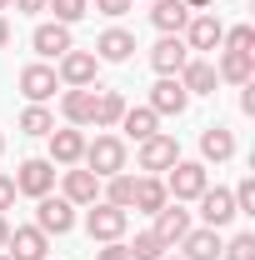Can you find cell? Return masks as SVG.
Masks as SVG:
<instances>
[{"instance_id": "e575fe53", "label": "cell", "mask_w": 255, "mask_h": 260, "mask_svg": "<svg viewBox=\"0 0 255 260\" xmlns=\"http://www.w3.org/2000/svg\"><path fill=\"white\" fill-rule=\"evenodd\" d=\"M95 260H130V250L120 245V240H105V245L95 250Z\"/></svg>"}, {"instance_id": "f1b7e54d", "label": "cell", "mask_w": 255, "mask_h": 260, "mask_svg": "<svg viewBox=\"0 0 255 260\" xmlns=\"http://www.w3.org/2000/svg\"><path fill=\"white\" fill-rule=\"evenodd\" d=\"M125 250H130V260H160L165 250H170V245H160V235H155V230H140V235L130 240Z\"/></svg>"}, {"instance_id": "6da1fadb", "label": "cell", "mask_w": 255, "mask_h": 260, "mask_svg": "<svg viewBox=\"0 0 255 260\" xmlns=\"http://www.w3.org/2000/svg\"><path fill=\"white\" fill-rule=\"evenodd\" d=\"M80 160L90 165V175L110 180V175H120V170H125V140H115V135H95V145H85V155H80Z\"/></svg>"}, {"instance_id": "74e56055", "label": "cell", "mask_w": 255, "mask_h": 260, "mask_svg": "<svg viewBox=\"0 0 255 260\" xmlns=\"http://www.w3.org/2000/svg\"><path fill=\"white\" fill-rule=\"evenodd\" d=\"M240 110H245V115H255V80L245 85V95H240Z\"/></svg>"}, {"instance_id": "3957f363", "label": "cell", "mask_w": 255, "mask_h": 260, "mask_svg": "<svg viewBox=\"0 0 255 260\" xmlns=\"http://www.w3.org/2000/svg\"><path fill=\"white\" fill-rule=\"evenodd\" d=\"M35 230H40V235H65V230H75V205H70L65 195H40V205H35Z\"/></svg>"}, {"instance_id": "4dcf8cb0", "label": "cell", "mask_w": 255, "mask_h": 260, "mask_svg": "<svg viewBox=\"0 0 255 260\" xmlns=\"http://www.w3.org/2000/svg\"><path fill=\"white\" fill-rule=\"evenodd\" d=\"M225 50H245V55H255V25H235V30L220 35Z\"/></svg>"}, {"instance_id": "cb8c5ba5", "label": "cell", "mask_w": 255, "mask_h": 260, "mask_svg": "<svg viewBox=\"0 0 255 260\" xmlns=\"http://www.w3.org/2000/svg\"><path fill=\"white\" fill-rule=\"evenodd\" d=\"M130 50H135V35L120 30V25H115V30H105V35L95 40V60H115V65H120V60H130Z\"/></svg>"}, {"instance_id": "1f68e13d", "label": "cell", "mask_w": 255, "mask_h": 260, "mask_svg": "<svg viewBox=\"0 0 255 260\" xmlns=\"http://www.w3.org/2000/svg\"><path fill=\"white\" fill-rule=\"evenodd\" d=\"M45 10H55V20H60V25H75V20L90 10V0H50Z\"/></svg>"}, {"instance_id": "f6af8a7d", "label": "cell", "mask_w": 255, "mask_h": 260, "mask_svg": "<svg viewBox=\"0 0 255 260\" xmlns=\"http://www.w3.org/2000/svg\"><path fill=\"white\" fill-rule=\"evenodd\" d=\"M0 150H5V135H0Z\"/></svg>"}, {"instance_id": "9a60e30c", "label": "cell", "mask_w": 255, "mask_h": 260, "mask_svg": "<svg viewBox=\"0 0 255 260\" xmlns=\"http://www.w3.org/2000/svg\"><path fill=\"white\" fill-rule=\"evenodd\" d=\"M200 215H205V225L210 230H220V225H230L235 220V195L230 190H200Z\"/></svg>"}, {"instance_id": "5bb4252c", "label": "cell", "mask_w": 255, "mask_h": 260, "mask_svg": "<svg viewBox=\"0 0 255 260\" xmlns=\"http://www.w3.org/2000/svg\"><path fill=\"white\" fill-rule=\"evenodd\" d=\"M80 155H85V135H80V125L50 130V165H75Z\"/></svg>"}, {"instance_id": "ba28073f", "label": "cell", "mask_w": 255, "mask_h": 260, "mask_svg": "<svg viewBox=\"0 0 255 260\" xmlns=\"http://www.w3.org/2000/svg\"><path fill=\"white\" fill-rule=\"evenodd\" d=\"M30 45H35V55H45V60H60L65 50H75V40H70V25H60V20H50V25H35Z\"/></svg>"}, {"instance_id": "e0dca14e", "label": "cell", "mask_w": 255, "mask_h": 260, "mask_svg": "<svg viewBox=\"0 0 255 260\" xmlns=\"http://www.w3.org/2000/svg\"><path fill=\"white\" fill-rule=\"evenodd\" d=\"M5 255H10V260H45V235H40L35 225L10 230V240H5Z\"/></svg>"}, {"instance_id": "603a6c76", "label": "cell", "mask_w": 255, "mask_h": 260, "mask_svg": "<svg viewBox=\"0 0 255 260\" xmlns=\"http://www.w3.org/2000/svg\"><path fill=\"white\" fill-rule=\"evenodd\" d=\"M135 210H145V215H155V210H165L170 205V195H165V180H155V175H140L135 180V200H130Z\"/></svg>"}, {"instance_id": "4fadbf2b", "label": "cell", "mask_w": 255, "mask_h": 260, "mask_svg": "<svg viewBox=\"0 0 255 260\" xmlns=\"http://www.w3.org/2000/svg\"><path fill=\"white\" fill-rule=\"evenodd\" d=\"M60 115L70 125H90V120H95V90H90V85H70L60 95Z\"/></svg>"}, {"instance_id": "7bdbcfd3", "label": "cell", "mask_w": 255, "mask_h": 260, "mask_svg": "<svg viewBox=\"0 0 255 260\" xmlns=\"http://www.w3.org/2000/svg\"><path fill=\"white\" fill-rule=\"evenodd\" d=\"M160 260H185V255H160Z\"/></svg>"}, {"instance_id": "7c38bea8", "label": "cell", "mask_w": 255, "mask_h": 260, "mask_svg": "<svg viewBox=\"0 0 255 260\" xmlns=\"http://www.w3.org/2000/svg\"><path fill=\"white\" fill-rule=\"evenodd\" d=\"M185 105H190L185 85H180L175 75H160V80H155V90H150V110H155V115H180Z\"/></svg>"}, {"instance_id": "ac0fdd59", "label": "cell", "mask_w": 255, "mask_h": 260, "mask_svg": "<svg viewBox=\"0 0 255 260\" xmlns=\"http://www.w3.org/2000/svg\"><path fill=\"white\" fill-rule=\"evenodd\" d=\"M190 15H195V10L185 5V0H155V10H150V20H155L160 35H180Z\"/></svg>"}, {"instance_id": "b9f144b4", "label": "cell", "mask_w": 255, "mask_h": 260, "mask_svg": "<svg viewBox=\"0 0 255 260\" xmlns=\"http://www.w3.org/2000/svg\"><path fill=\"white\" fill-rule=\"evenodd\" d=\"M185 5H190V10H205V5H210V0H185Z\"/></svg>"}, {"instance_id": "8992f818", "label": "cell", "mask_w": 255, "mask_h": 260, "mask_svg": "<svg viewBox=\"0 0 255 260\" xmlns=\"http://www.w3.org/2000/svg\"><path fill=\"white\" fill-rule=\"evenodd\" d=\"M220 35H225V25H220V15H210V10H200V15H190L185 20V45L190 50H220Z\"/></svg>"}, {"instance_id": "d6986e66", "label": "cell", "mask_w": 255, "mask_h": 260, "mask_svg": "<svg viewBox=\"0 0 255 260\" xmlns=\"http://www.w3.org/2000/svg\"><path fill=\"white\" fill-rule=\"evenodd\" d=\"M95 55H90V50H65L60 55V80L65 85H90V80H95Z\"/></svg>"}, {"instance_id": "bcb514c9", "label": "cell", "mask_w": 255, "mask_h": 260, "mask_svg": "<svg viewBox=\"0 0 255 260\" xmlns=\"http://www.w3.org/2000/svg\"><path fill=\"white\" fill-rule=\"evenodd\" d=\"M0 260H10V255H5V250H0Z\"/></svg>"}, {"instance_id": "44dd1931", "label": "cell", "mask_w": 255, "mask_h": 260, "mask_svg": "<svg viewBox=\"0 0 255 260\" xmlns=\"http://www.w3.org/2000/svg\"><path fill=\"white\" fill-rule=\"evenodd\" d=\"M190 230V215L180 210V200L175 205H165V210H155V235H160V245H180V235Z\"/></svg>"}, {"instance_id": "7a4b0ae2", "label": "cell", "mask_w": 255, "mask_h": 260, "mask_svg": "<svg viewBox=\"0 0 255 260\" xmlns=\"http://www.w3.org/2000/svg\"><path fill=\"white\" fill-rule=\"evenodd\" d=\"M205 185H210V175H205L200 160H175L170 175H165V195H170V200H200Z\"/></svg>"}, {"instance_id": "ee69618b", "label": "cell", "mask_w": 255, "mask_h": 260, "mask_svg": "<svg viewBox=\"0 0 255 260\" xmlns=\"http://www.w3.org/2000/svg\"><path fill=\"white\" fill-rule=\"evenodd\" d=\"M5 5H10V0H0V10H5Z\"/></svg>"}, {"instance_id": "8fae6325", "label": "cell", "mask_w": 255, "mask_h": 260, "mask_svg": "<svg viewBox=\"0 0 255 260\" xmlns=\"http://www.w3.org/2000/svg\"><path fill=\"white\" fill-rule=\"evenodd\" d=\"M190 60V45L180 40V35H160L155 50H150V65H155L160 75H180V65Z\"/></svg>"}, {"instance_id": "ffe728a7", "label": "cell", "mask_w": 255, "mask_h": 260, "mask_svg": "<svg viewBox=\"0 0 255 260\" xmlns=\"http://www.w3.org/2000/svg\"><path fill=\"white\" fill-rule=\"evenodd\" d=\"M65 200L70 205H95L100 200V175H90V170H65Z\"/></svg>"}, {"instance_id": "5b68a950", "label": "cell", "mask_w": 255, "mask_h": 260, "mask_svg": "<svg viewBox=\"0 0 255 260\" xmlns=\"http://www.w3.org/2000/svg\"><path fill=\"white\" fill-rule=\"evenodd\" d=\"M15 180V195H50V185H55V165L50 160H20V170L10 175Z\"/></svg>"}, {"instance_id": "836d02e7", "label": "cell", "mask_w": 255, "mask_h": 260, "mask_svg": "<svg viewBox=\"0 0 255 260\" xmlns=\"http://www.w3.org/2000/svg\"><path fill=\"white\" fill-rule=\"evenodd\" d=\"M220 255H225V260H255V235H235Z\"/></svg>"}, {"instance_id": "52a82bcc", "label": "cell", "mask_w": 255, "mask_h": 260, "mask_svg": "<svg viewBox=\"0 0 255 260\" xmlns=\"http://www.w3.org/2000/svg\"><path fill=\"white\" fill-rule=\"evenodd\" d=\"M55 90H60V75H55L50 65H25V70H20V95L30 100V105H45Z\"/></svg>"}, {"instance_id": "60d3db41", "label": "cell", "mask_w": 255, "mask_h": 260, "mask_svg": "<svg viewBox=\"0 0 255 260\" xmlns=\"http://www.w3.org/2000/svg\"><path fill=\"white\" fill-rule=\"evenodd\" d=\"M5 240H10V225H5V215H0V250H5Z\"/></svg>"}, {"instance_id": "484cf974", "label": "cell", "mask_w": 255, "mask_h": 260, "mask_svg": "<svg viewBox=\"0 0 255 260\" xmlns=\"http://www.w3.org/2000/svg\"><path fill=\"white\" fill-rule=\"evenodd\" d=\"M200 155H205V160H230V155H235V135H230V130H220V125H210L205 130V135H200Z\"/></svg>"}, {"instance_id": "ab89813d", "label": "cell", "mask_w": 255, "mask_h": 260, "mask_svg": "<svg viewBox=\"0 0 255 260\" xmlns=\"http://www.w3.org/2000/svg\"><path fill=\"white\" fill-rule=\"evenodd\" d=\"M5 40H10V25H5V15H0V50H5Z\"/></svg>"}, {"instance_id": "f546056e", "label": "cell", "mask_w": 255, "mask_h": 260, "mask_svg": "<svg viewBox=\"0 0 255 260\" xmlns=\"http://www.w3.org/2000/svg\"><path fill=\"white\" fill-rule=\"evenodd\" d=\"M20 130H25V135H50V130H55V115H50L45 105H30V110L20 115Z\"/></svg>"}, {"instance_id": "30bf717a", "label": "cell", "mask_w": 255, "mask_h": 260, "mask_svg": "<svg viewBox=\"0 0 255 260\" xmlns=\"http://www.w3.org/2000/svg\"><path fill=\"white\" fill-rule=\"evenodd\" d=\"M220 250H225V240H220V230H210V225L180 235V255L185 260H220Z\"/></svg>"}, {"instance_id": "83f0119b", "label": "cell", "mask_w": 255, "mask_h": 260, "mask_svg": "<svg viewBox=\"0 0 255 260\" xmlns=\"http://www.w3.org/2000/svg\"><path fill=\"white\" fill-rule=\"evenodd\" d=\"M130 200H135V175H110L105 180V205H120V210H130Z\"/></svg>"}, {"instance_id": "f35d334b", "label": "cell", "mask_w": 255, "mask_h": 260, "mask_svg": "<svg viewBox=\"0 0 255 260\" xmlns=\"http://www.w3.org/2000/svg\"><path fill=\"white\" fill-rule=\"evenodd\" d=\"M10 5H20V10H25V15H35V10H45V5H50V0H10Z\"/></svg>"}, {"instance_id": "277c9868", "label": "cell", "mask_w": 255, "mask_h": 260, "mask_svg": "<svg viewBox=\"0 0 255 260\" xmlns=\"http://www.w3.org/2000/svg\"><path fill=\"white\" fill-rule=\"evenodd\" d=\"M125 225H130V215L120 205H105V200H95L90 215H85V230H90V240H100V245H105V240H120Z\"/></svg>"}, {"instance_id": "2e32d148", "label": "cell", "mask_w": 255, "mask_h": 260, "mask_svg": "<svg viewBox=\"0 0 255 260\" xmlns=\"http://www.w3.org/2000/svg\"><path fill=\"white\" fill-rule=\"evenodd\" d=\"M175 80L185 85V95H215V80H220V75H215V65H210V60H185Z\"/></svg>"}, {"instance_id": "d6a6232c", "label": "cell", "mask_w": 255, "mask_h": 260, "mask_svg": "<svg viewBox=\"0 0 255 260\" xmlns=\"http://www.w3.org/2000/svg\"><path fill=\"white\" fill-rule=\"evenodd\" d=\"M230 195H235V215H255V180L250 175L240 180V190H230Z\"/></svg>"}, {"instance_id": "d4e9b609", "label": "cell", "mask_w": 255, "mask_h": 260, "mask_svg": "<svg viewBox=\"0 0 255 260\" xmlns=\"http://www.w3.org/2000/svg\"><path fill=\"white\" fill-rule=\"evenodd\" d=\"M155 125H160V115L150 110V105H140V110H135V105H125V115H120V130H125L130 140H150V135H155Z\"/></svg>"}, {"instance_id": "8d00e7d4", "label": "cell", "mask_w": 255, "mask_h": 260, "mask_svg": "<svg viewBox=\"0 0 255 260\" xmlns=\"http://www.w3.org/2000/svg\"><path fill=\"white\" fill-rule=\"evenodd\" d=\"M130 5H135V0H95V10H100V15H125Z\"/></svg>"}, {"instance_id": "7402d4cb", "label": "cell", "mask_w": 255, "mask_h": 260, "mask_svg": "<svg viewBox=\"0 0 255 260\" xmlns=\"http://www.w3.org/2000/svg\"><path fill=\"white\" fill-rule=\"evenodd\" d=\"M215 75L230 80V85H250V80H255V55H245V50H225L220 65H215Z\"/></svg>"}, {"instance_id": "d590c367", "label": "cell", "mask_w": 255, "mask_h": 260, "mask_svg": "<svg viewBox=\"0 0 255 260\" xmlns=\"http://www.w3.org/2000/svg\"><path fill=\"white\" fill-rule=\"evenodd\" d=\"M10 205H15V180H10V175H0V215H5Z\"/></svg>"}, {"instance_id": "9c48e42d", "label": "cell", "mask_w": 255, "mask_h": 260, "mask_svg": "<svg viewBox=\"0 0 255 260\" xmlns=\"http://www.w3.org/2000/svg\"><path fill=\"white\" fill-rule=\"evenodd\" d=\"M180 160V145H175V135H150V140H140V170H170V165Z\"/></svg>"}, {"instance_id": "4316f807", "label": "cell", "mask_w": 255, "mask_h": 260, "mask_svg": "<svg viewBox=\"0 0 255 260\" xmlns=\"http://www.w3.org/2000/svg\"><path fill=\"white\" fill-rule=\"evenodd\" d=\"M120 115H125V95L120 90H100L95 95V125H120Z\"/></svg>"}]
</instances>
